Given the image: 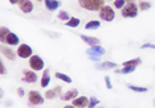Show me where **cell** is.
<instances>
[{"instance_id": "5", "label": "cell", "mask_w": 155, "mask_h": 108, "mask_svg": "<svg viewBox=\"0 0 155 108\" xmlns=\"http://www.w3.org/2000/svg\"><path fill=\"white\" fill-rule=\"evenodd\" d=\"M44 60L40 57V55H32L29 58V66L31 69L35 71H41L44 69Z\"/></svg>"}, {"instance_id": "24", "label": "cell", "mask_w": 155, "mask_h": 108, "mask_svg": "<svg viewBox=\"0 0 155 108\" xmlns=\"http://www.w3.org/2000/svg\"><path fill=\"white\" fill-rule=\"evenodd\" d=\"M8 34H9V29H7L5 26L0 28V41H2V42H5V38Z\"/></svg>"}, {"instance_id": "33", "label": "cell", "mask_w": 155, "mask_h": 108, "mask_svg": "<svg viewBox=\"0 0 155 108\" xmlns=\"http://www.w3.org/2000/svg\"><path fill=\"white\" fill-rule=\"evenodd\" d=\"M17 95H19L20 97L24 96V88H21V87H19V88H17Z\"/></svg>"}, {"instance_id": "14", "label": "cell", "mask_w": 155, "mask_h": 108, "mask_svg": "<svg viewBox=\"0 0 155 108\" xmlns=\"http://www.w3.org/2000/svg\"><path fill=\"white\" fill-rule=\"evenodd\" d=\"M19 42H20L19 37H17L15 33L9 32V34L5 38V44L8 45V46H16V45H19Z\"/></svg>"}, {"instance_id": "2", "label": "cell", "mask_w": 155, "mask_h": 108, "mask_svg": "<svg viewBox=\"0 0 155 108\" xmlns=\"http://www.w3.org/2000/svg\"><path fill=\"white\" fill-rule=\"evenodd\" d=\"M138 12H139V8L137 7V4H126L123 8L121 9V13L123 17H127V19H134V17L138 16Z\"/></svg>"}, {"instance_id": "8", "label": "cell", "mask_w": 155, "mask_h": 108, "mask_svg": "<svg viewBox=\"0 0 155 108\" xmlns=\"http://www.w3.org/2000/svg\"><path fill=\"white\" fill-rule=\"evenodd\" d=\"M37 74L35 70H24L23 71V82L25 83H35L37 82Z\"/></svg>"}, {"instance_id": "30", "label": "cell", "mask_w": 155, "mask_h": 108, "mask_svg": "<svg viewBox=\"0 0 155 108\" xmlns=\"http://www.w3.org/2000/svg\"><path fill=\"white\" fill-rule=\"evenodd\" d=\"M105 85H106V88L107 90H111L113 88V85H111V82H110V76H109V75L105 76Z\"/></svg>"}, {"instance_id": "10", "label": "cell", "mask_w": 155, "mask_h": 108, "mask_svg": "<svg viewBox=\"0 0 155 108\" xmlns=\"http://www.w3.org/2000/svg\"><path fill=\"white\" fill-rule=\"evenodd\" d=\"M44 4L48 11L53 12V11H57L58 7L61 5V3H60L58 0H44Z\"/></svg>"}, {"instance_id": "35", "label": "cell", "mask_w": 155, "mask_h": 108, "mask_svg": "<svg viewBox=\"0 0 155 108\" xmlns=\"http://www.w3.org/2000/svg\"><path fill=\"white\" fill-rule=\"evenodd\" d=\"M90 58V61H93V62H98L100 61V57H89Z\"/></svg>"}, {"instance_id": "31", "label": "cell", "mask_w": 155, "mask_h": 108, "mask_svg": "<svg viewBox=\"0 0 155 108\" xmlns=\"http://www.w3.org/2000/svg\"><path fill=\"white\" fill-rule=\"evenodd\" d=\"M142 49H155V45L154 44H143Z\"/></svg>"}, {"instance_id": "19", "label": "cell", "mask_w": 155, "mask_h": 108, "mask_svg": "<svg viewBox=\"0 0 155 108\" xmlns=\"http://www.w3.org/2000/svg\"><path fill=\"white\" fill-rule=\"evenodd\" d=\"M100 26H101V21H98V20H90V21H87L85 24V29H87V30L98 29Z\"/></svg>"}, {"instance_id": "38", "label": "cell", "mask_w": 155, "mask_h": 108, "mask_svg": "<svg viewBox=\"0 0 155 108\" xmlns=\"http://www.w3.org/2000/svg\"><path fill=\"white\" fill-rule=\"evenodd\" d=\"M37 2H41V0H37Z\"/></svg>"}, {"instance_id": "28", "label": "cell", "mask_w": 155, "mask_h": 108, "mask_svg": "<svg viewBox=\"0 0 155 108\" xmlns=\"http://www.w3.org/2000/svg\"><path fill=\"white\" fill-rule=\"evenodd\" d=\"M125 5H126V0H114L115 9H122Z\"/></svg>"}, {"instance_id": "11", "label": "cell", "mask_w": 155, "mask_h": 108, "mask_svg": "<svg viewBox=\"0 0 155 108\" xmlns=\"http://www.w3.org/2000/svg\"><path fill=\"white\" fill-rule=\"evenodd\" d=\"M77 96H78V90L72 88V90H69V91H66L64 95H61V99L65 100V102H69V100H74Z\"/></svg>"}, {"instance_id": "18", "label": "cell", "mask_w": 155, "mask_h": 108, "mask_svg": "<svg viewBox=\"0 0 155 108\" xmlns=\"http://www.w3.org/2000/svg\"><path fill=\"white\" fill-rule=\"evenodd\" d=\"M60 90H61V87H54L53 90H49V91L45 92V99H54L57 95H60Z\"/></svg>"}, {"instance_id": "21", "label": "cell", "mask_w": 155, "mask_h": 108, "mask_svg": "<svg viewBox=\"0 0 155 108\" xmlns=\"http://www.w3.org/2000/svg\"><path fill=\"white\" fill-rule=\"evenodd\" d=\"M135 69V66H123L122 70H115V73H118V74H131Z\"/></svg>"}, {"instance_id": "4", "label": "cell", "mask_w": 155, "mask_h": 108, "mask_svg": "<svg viewBox=\"0 0 155 108\" xmlns=\"http://www.w3.org/2000/svg\"><path fill=\"white\" fill-rule=\"evenodd\" d=\"M100 17L104 21H107V23H110L114 20V17H115V12H114V9L111 8V7H109V5H105V7H102V9L100 11Z\"/></svg>"}, {"instance_id": "32", "label": "cell", "mask_w": 155, "mask_h": 108, "mask_svg": "<svg viewBox=\"0 0 155 108\" xmlns=\"http://www.w3.org/2000/svg\"><path fill=\"white\" fill-rule=\"evenodd\" d=\"M5 66H4V63H3V62H0V74L2 75H4L5 74Z\"/></svg>"}, {"instance_id": "1", "label": "cell", "mask_w": 155, "mask_h": 108, "mask_svg": "<svg viewBox=\"0 0 155 108\" xmlns=\"http://www.w3.org/2000/svg\"><path fill=\"white\" fill-rule=\"evenodd\" d=\"M81 8L90 12H100L102 7H105V0H78Z\"/></svg>"}, {"instance_id": "15", "label": "cell", "mask_w": 155, "mask_h": 108, "mask_svg": "<svg viewBox=\"0 0 155 108\" xmlns=\"http://www.w3.org/2000/svg\"><path fill=\"white\" fill-rule=\"evenodd\" d=\"M19 5H20V9H21L24 13H31L33 11V4L31 0H23Z\"/></svg>"}, {"instance_id": "26", "label": "cell", "mask_w": 155, "mask_h": 108, "mask_svg": "<svg viewBox=\"0 0 155 108\" xmlns=\"http://www.w3.org/2000/svg\"><path fill=\"white\" fill-rule=\"evenodd\" d=\"M57 17H58V20H62V21H65V23H66L68 20H70V17H72V16H70L66 11H60V12H58V15H57Z\"/></svg>"}, {"instance_id": "22", "label": "cell", "mask_w": 155, "mask_h": 108, "mask_svg": "<svg viewBox=\"0 0 155 108\" xmlns=\"http://www.w3.org/2000/svg\"><path fill=\"white\" fill-rule=\"evenodd\" d=\"M140 63H142V60L138 57V58H134V60H130V61H126V62H123L122 66H139Z\"/></svg>"}, {"instance_id": "36", "label": "cell", "mask_w": 155, "mask_h": 108, "mask_svg": "<svg viewBox=\"0 0 155 108\" xmlns=\"http://www.w3.org/2000/svg\"><path fill=\"white\" fill-rule=\"evenodd\" d=\"M135 0H126V4H134Z\"/></svg>"}, {"instance_id": "13", "label": "cell", "mask_w": 155, "mask_h": 108, "mask_svg": "<svg viewBox=\"0 0 155 108\" xmlns=\"http://www.w3.org/2000/svg\"><path fill=\"white\" fill-rule=\"evenodd\" d=\"M2 54L4 55L7 60H9V61H15V60H16V54H17V53H15V51L12 50V49H9V48H7V46H2Z\"/></svg>"}, {"instance_id": "29", "label": "cell", "mask_w": 155, "mask_h": 108, "mask_svg": "<svg viewBox=\"0 0 155 108\" xmlns=\"http://www.w3.org/2000/svg\"><path fill=\"white\" fill-rule=\"evenodd\" d=\"M98 103H100V100H98L97 97L91 96V97H89V107H87V108H96V106Z\"/></svg>"}, {"instance_id": "27", "label": "cell", "mask_w": 155, "mask_h": 108, "mask_svg": "<svg viewBox=\"0 0 155 108\" xmlns=\"http://www.w3.org/2000/svg\"><path fill=\"white\" fill-rule=\"evenodd\" d=\"M138 8L140 9V11H147V9H150V8H151V4H150L149 2H140Z\"/></svg>"}, {"instance_id": "20", "label": "cell", "mask_w": 155, "mask_h": 108, "mask_svg": "<svg viewBox=\"0 0 155 108\" xmlns=\"http://www.w3.org/2000/svg\"><path fill=\"white\" fill-rule=\"evenodd\" d=\"M54 76L57 79H60V81H64L65 83H68V85H70L72 83V78H70L69 75H66V74H62V73H56Z\"/></svg>"}, {"instance_id": "12", "label": "cell", "mask_w": 155, "mask_h": 108, "mask_svg": "<svg viewBox=\"0 0 155 108\" xmlns=\"http://www.w3.org/2000/svg\"><path fill=\"white\" fill-rule=\"evenodd\" d=\"M81 40L84 42H86L89 46H96V45H100V38L97 37H91V36H86V34H81Z\"/></svg>"}, {"instance_id": "23", "label": "cell", "mask_w": 155, "mask_h": 108, "mask_svg": "<svg viewBox=\"0 0 155 108\" xmlns=\"http://www.w3.org/2000/svg\"><path fill=\"white\" fill-rule=\"evenodd\" d=\"M80 19H77V17H70V20H68L66 21V26L69 28H77L80 25Z\"/></svg>"}, {"instance_id": "37", "label": "cell", "mask_w": 155, "mask_h": 108, "mask_svg": "<svg viewBox=\"0 0 155 108\" xmlns=\"http://www.w3.org/2000/svg\"><path fill=\"white\" fill-rule=\"evenodd\" d=\"M64 108H76V107H74V106H73V104H72V106H65Z\"/></svg>"}, {"instance_id": "25", "label": "cell", "mask_w": 155, "mask_h": 108, "mask_svg": "<svg viewBox=\"0 0 155 108\" xmlns=\"http://www.w3.org/2000/svg\"><path fill=\"white\" fill-rule=\"evenodd\" d=\"M127 87L131 91H135V92H147L149 90L146 87H140V86H134V85H127Z\"/></svg>"}, {"instance_id": "16", "label": "cell", "mask_w": 155, "mask_h": 108, "mask_svg": "<svg viewBox=\"0 0 155 108\" xmlns=\"http://www.w3.org/2000/svg\"><path fill=\"white\" fill-rule=\"evenodd\" d=\"M96 67L98 69V70H107V69H115L117 67V63L110 62V61H106V62H102V63H98Z\"/></svg>"}, {"instance_id": "6", "label": "cell", "mask_w": 155, "mask_h": 108, "mask_svg": "<svg viewBox=\"0 0 155 108\" xmlns=\"http://www.w3.org/2000/svg\"><path fill=\"white\" fill-rule=\"evenodd\" d=\"M17 55H19L20 58H31L32 57V53H33V49L29 46V45L27 44H20V46L17 48Z\"/></svg>"}, {"instance_id": "7", "label": "cell", "mask_w": 155, "mask_h": 108, "mask_svg": "<svg viewBox=\"0 0 155 108\" xmlns=\"http://www.w3.org/2000/svg\"><path fill=\"white\" fill-rule=\"evenodd\" d=\"M105 49L101 46V45H96V46H90L89 49L86 50V54L89 57H101V55L105 54Z\"/></svg>"}, {"instance_id": "17", "label": "cell", "mask_w": 155, "mask_h": 108, "mask_svg": "<svg viewBox=\"0 0 155 108\" xmlns=\"http://www.w3.org/2000/svg\"><path fill=\"white\" fill-rule=\"evenodd\" d=\"M51 83V75H49V70H44L43 76H41V87L43 88H47Z\"/></svg>"}, {"instance_id": "3", "label": "cell", "mask_w": 155, "mask_h": 108, "mask_svg": "<svg viewBox=\"0 0 155 108\" xmlns=\"http://www.w3.org/2000/svg\"><path fill=\"white\" fill-rule=\"evenodd\" d=\"M28 102L32 106H41L44 103V96H41V94L36 90H32L28 92Z\"/></svg>"}, {"instance_id": "9", "label": "cell", "mask_w": 155, "mask_h": 108, "mask_svg": "<svg viewBox=\"0 0 155 108\" xmlns=\"http://www.w3.org/2000/svg\"><path fill=\"white\" fill-rule=\"evenodd\" d=\"M72 104L76 108H87V107H89V97H86V96H77L74 100H72Z\"/></svg>"}, {"instance_id": "34", "label": "cell", "mask_w": 155, "mask_h": 108, "mask_svg": "<svg viewBox=\"0 0 155 108\" xmlns=\"http://www.w3.org/2000/svg\"><path fill=\"white\" fill-rule=\"evenodd\" d=\"M21 2H23V0H9V3H11V4H20Z\"/></svg>"}]
</instances>
